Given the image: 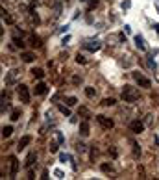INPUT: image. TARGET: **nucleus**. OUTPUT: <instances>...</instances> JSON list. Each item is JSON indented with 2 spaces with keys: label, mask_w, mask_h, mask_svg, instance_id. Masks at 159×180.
<instances>
[{
  "label": "nucleus",
  "mask_w": 159,
  "mask_h": 180,
  "mask_svg": "<svg viewBox=\"0 0 159 180\" xmlns=\"http://www.w3.org/2000/svg\"><path fill=\"white\" fill-rule=\"evenodd\" d=\"M76 104H78V99H76V97H69V99H67V106H76Z\"/></svg>",
  "instance_id": "nucleus-31"
},
{
  "label": "nucleus",
  "mask_w": 159,
  "mask_h": 180,
  "mask_svg": "<svg viewBox=\"0 0 159 180\" xmlns=\"http://www.w3.org/2000/svg\"><path fill=\"white\" fill-rule=\"evenodd\" d=\"M2 19L6 20V22H8V24H13V17H9V15H4V17H2Z\"/></svg>",
  "instance_id": "nucleus-38"
},
{
  "label": "nucleus",
  "mask_w": 159,
  "mask_h": 180,
  "mask_svg": "<svg viewBox=\"0 0 159 180\" xmlns=\"http://www.w3.org/2000/svg\"><path fill=\"white\" fill-rule=\"evenodd\" d=\"M9 178H15L17 177V171H19V160L17 156H9Z\"/></svg>",
  "instance_id": "nucleus-6"
},
{
  "label": "nucleus",
  "mask_w": 159,
  "mask_h": 180,
  "mask_svg": "<svg viewBox=\"0 0 159 180\" xmlns=\"http://www.w3.org/2000/svg\"><path fill=\"white\" fill-rule=\"evenodd\" d=\"M130 130H131L133 134H141V132H144V123L139 121V119L131 121V123H130Z\"/></svg>",
  "instance_id": "nucleus-7"
},
{
  "label": "nucleus",
  "mask_w": 159,
  "mask_h": 180,
  "mask_svg": "<svg viewBox=\"0 0 159 180\" xmlns=\"http://www.w3.org/2000/svg\"><path fill=\"white\" fill-rule=\"evenodd\" d=\"M83 48L85 50H89V52H96V50H100L102 48V43H100L98 39H87L85 43H83Z\"/></svg>",
  "instance_id": "nucleus-5"
},
{
  "label": "nucleus",
  "mask_w": 159,
  "mask_h": 180,
  "mask_svg": "<svg viewBox=\"0 0 159 180\" xmlns=\"http://www.w3.org/2000/svg\"><path fill=\"white\" fill-rule=\"evenodd\" d=\"M122 100L124 102H137L139 100V91L135 89V87H131V85H124V89H122Z\"/></svg>",
  "instance_id": "nucleus-1"
},
{
  "label": "nucleus",
  "mask_w": 159,
  "mask_h": 180,
  "mask_svg": "<svg viewBox=\"0 0 159 180\" xmlns=\"http://www.w3.org/2000/svg\"><path fill=\"white\" fill-rule=\"evenodd\" d=\"M17 73H19V71H11V73H9V74L6 76V84H8V85L15 82V78H17Z\"/></svg>",
  "instance_id": "nucleus-18"
},
{
  "label": "nucleus",
  "mask_w": 159,
  "mask_h": 180,
  "mask_svg": "<svg viewBox=\"0 0 159 180\" xmlns=\"http://www.w3.org/2000/svg\"><path fill=\"white\" fill-rule=\"evenodd\" d=\"M20 58H22V61L30 63V61L35 60V54H33V52H20Z\"/></svg>",
  "instance_id": "nucleus-14"
},
{
  "label": "nucleus",
  "mask_w": 159,
  "mask_h": 180,
  "mask_svg": "<svg viewBox=\"0 0 159 180\" xmlns=\"http://www.w3.org/2000/svg\"><path fill=\"white\" fill-rule=\"evenodd\" d=\"M109 154H111L113 158H117V154H119V152H117V149H115V147H109Z\"/></svg>",
  "instance_id": "nucleus-36"
},
{
  "label": "nucleus",
  "mask_w": 159,
  "mask_h": 180,
  "mask_svg": "<svg viewBox=\"0 0 159 180\" xmlns=\"http://www.w3.org/2000/svg\"><path fill=\"white\" fill-rule=\"evenodd\" d=\"M120 8H122V9H130V8H131V0H122Z\"/></svg>",
  "instance_id": "nucleus-32"
},
{
  "label": "nucleus",
  "mask_w": 159,
  "mask_h": 180,
  "mask_svg": "<svg viewBox=\"0 0 159 180\" xmlns=\"http://www.w3.org/2000/svg\"><path fill=\"white\" fill-rule=\"evenodd\" d=\"M30 20H32V22H33V24H39V22H41L39 15H37V13H35V11H32V13H30Z\"/></svg>",
  "instance_id": "nucleus-26"
},
{
  "label": "nucleus",
  "mask_w": 159,
  "mask_h": 180,
  "mask_svg": "<svg viewBox=\"0 0 159 180\" xmlns=\"http://www.w3.org/2000/svg\"><path fill=\"white\" fill-rule=\"evenodd\" d=\"M30 8H32V11L37 8V0H30Z\"/></svg>",
  "instance_id": "nucleus-39"
},
{
  "label": "nucleus",
  "mask_w": 159,
  "mask_h": 180,
  "mask_svg": "<svg viewBox=\"0 0 159 180\" xmlns=\"http://www.w3.org/2000/svg\"><path fill=\"white\" fill-rule=\"evenodd\" d=\"M76 61H78V63H81V65H83V63H87L85 56H83V54H80V52H78V56H76Z\"/></svg>",
  "instance_id": "nucleus-33"
},
{
  "label": "nucleus",
  "mask_w": 159,
  "mask_h": 180,
  "mask_svg": "<svg viewBox=\"0 0 159 180\" xmlns=\"http://www.w3.org/2000/svg\"><path fill=\"white\" fill-rule=\"evenodd\" d=\"M133 41H135V46H137L139 50H146V45H144L142 35H135V37H133Z\"/></svg>",
  "instance_id": "nucleus-12"
},
{
  "label": "nucleus",
  "mask_w": 159,
  "mask_h": 180,
  "mask_svg": "<svg viewBox=\"0 0 159 180\" xmlns=\"http://www.w3.org/2000/svg\"><path fill=\"white\" fill-rule=\"evenodd\" d=\"M58 110H59L65 117H70V108H69V106H63V104H59V106H58Z\"/></svg>",
  "instance_id": "nucleus-20"
},
{
  "label": "nucleus",
  "mask_w": 159,
  "mask_h": 180,
  "mask_svg": "<svg viewBox=\"0 0 159 180\" xmlns=\"http://www.w3.org/2000/svg\"><path fill=\"white\" fill-rule=\"evenodd\" d=\"M78 113H80V115H83L85 119H89V117H91V112H89V110H87L85 106H81V108H80V110H78Z\"/></svg>",
  "instance_id": "nucleus-21"
},
{
  "label": "nucleus",
  "mask_w": 159,
  "mask_h": 180,
  "mask_svg": "<svg viewBox=\"0 0 159 180\" xmlns=\"http://www.w3.org/2000/svg\"><path fill=\"white\" fill-rule=\"evenodd\" d=\"M154 28H156V32L159 34V22H156V24H154Z\"/></svg>",
  "instance_id": "nucleus-45"
},
{
  "label": "nucleus",
  "mask_w": 159,
  "mask_h": 180,
  "mask_svg": "<svg viewBox=\"0 0 159 180\" xmlns=\"http://www.w3.org/2000/svg\"><path fill=\"white\" fill-rule=\"evenodd\" d=\"M46 89H48V87H46V84L39 82V84L35 85V89H33V91H35V95H44V93H46Z\"/></svg>",
  "instance_id": "nucleus-15"
},
{
  "label": "nucleus",
  "mask_w": 159,
  "mask_h": 180,
  "mask_svg": "<svg viewBox=\"0 0 159 180\" xmlns=\"http://www.w3.org/2000/svg\"><path fill=\"white\" fill-rule=\"evenodd\" d=\"M56 139L59 141V143H65V136H63L61 132H56Z\"/></svg>",
  "instance_id": "nucleus-34"
},
{
  "label": "nucleus",
  "mask_w": 159,
  "mask_h": 180,
  "mask_svg": "<svg viewBox=\"0 0 159 180\" xmlns=\"http://www.w3.org/2000/svg\"><path fill=\"white\" fill-rule=\"evenodd\" d=\"M80 134H81L83 138H87V136H89V123H87V119L80 124Z\"/></svg>",
  "instance_id": "nucleus-11"
},
{
  "label": "nucleus",
  "mask_w": 159,
  "mask_h": 180,
  "mask_svg": "<svg viewBox=\"0 0 159 180\" xmlns=\"http://www.w3.org/2000/svg\"><path fill=\"white\" fill-rule=\"evenodd\" d=\"M11 134H13V126H4V128H2V138H4V139L9 138Z\"/></svg>",
  "instance_id": "nucleus-19"
},
{
  "label": "nucleus",
  "mask_w": 159,
  "mask_h": 180,
  "mask_svg": "<svg viewBox=\"0 0 159 180\" xmlns=\"http://www.w3.org/2000/svg\"><path fill=\"white\" fill-rule=\"evenodd\" d=\"M100 169H102L104 173H111V171H113V165H111V163H102Z\"/></svg>",
  "instance_id": "nucleus-25"
},
{
  "label": "nucleus",
  "mask_w": 159,
  "mask_h": 180,
  "mask_svg": "<svg viewBox=\"0 0 159 180\" xmlns=\"http://www.w3.org/2000/svg\"><path fill=\"white\" fill-rule=\"evenodd\" d=\"M13 43H15V46H19V48H24V41H22V39H19L17 35L13 37Z\"/></svg>",
  "instance_id": "nucleus-30"
},
{
  "label": "nucleus",
  "mask_w": 159,
  "mask_h": 180,
  "mask_svg": "<svg viewBox=\"0 0 159 180\" xmlns=\"http://www.w3.org/2000/svg\"><path fill=\"white\" fill-rule=\"evenodd\" d=\"M85 95H87L89 99H93V97L96 95V91H95V87H85Z\"/></svg>",
  "instance_id": "nucleus-27"
},
{
  "label": "nucleus",
  "mask_w": 159,
  "mask_h": 180,
  "mask_svg": "<svg viewBox=\"0 0 159 180\" xmlns=\"http://www.w3.org/2000/svg\"><path fill=\"white\" fill-rule=\"evenodd\" d=\"M30 43H32V46H35V48H41V46H43V41H41L39 35H30Z\"/></svg>",
  "instance_id": "nucleus-13"
},
{
  "label": "nucleus",
  "mask_w": 159,
  "mask_h": 180,
  "mask_svg": "<svg viewBox=\"0 0 159 180\" xmlns=\"http://www.w3.org/2000/svg\"><path fill=\"white\" fill-rule=\"evenodd\" d=\"M30 73H32V74H33V78H44V71H43V69H39V67H35V69H32V71H30Z\"/></svg>",
  "instance_id": "nucleus-16"
},
{
  "label": "nucleus",
  "mask_w": 159,
  "mask_h": 180,
  "mask_svg": "<svg viewBox=\"0 0 159 180\" xmlns=\"http://www.w3.org/2000/svg\"><path fill=\"white\" fill-rule=\"evenodd\" d=\"M52 9H54V19H58L63 11V2L61 0H54L52 2Z\"/></svg>",
  "instance_id": "nucleus-8"
},
{
  "label": "nucleus",
  "mask_w": 159,
  "mask_h": 180,
  "mask_svg": "<svg viewBox=\"0 0 159 180\" xmlns=\"http://www.w3.org/2000/svg\"><path fill=\"white\" fill-rule=\"evenodd\" d=\"M154 141H156V145L159 147V138H157V136H154Z\"/></svg>",
  "instance_id": "nucleus-46"
},
{
  "label": "nucleus",
  "mask_w": 159,
  "mask_h": 180,
  "mask_svg": "<svg viewBox=\"0 0 159 180\" xmlns=\"http://www.w3.org/2000/svg\"><path fill=\"white\" fill-rule=\"evenodd\" d=\"M76 149H78V152H85V150H87V147H85L83 143H78V145H76Z\"/></svg>",
  "instance_id": "nucleus-35"
},
{
  "label": "nucleus",
  "mask_w": 159,
  "mask_h": 180,
  "mask_svg": "<svg viewBox=\"0 0 159 180\" xmlns=\"http://www.w3.org/2000/svg\"><path fill=\"white\" fill-rule=\"evenodd\" d=\"M81 2H85V0H81Z\"/></svg>",
  "instance_id": "nucleus-48"
},
{
  "label": "nucleus",
  "mask_w": 159,
  "mask_h": 180,
  "mask_svg": "<svg viewBox=\"0 0 159 180\" xmlns=\"http://www.w3.org/2000/svg\"><path fill=\"white\" fill-rule=\"evenodd\" d=\"M96 123H98L104 130H111V128L115 126L113 119H109V117H105V115H96Z\"/></svg>",
  "instance_id": "nucleus-4"
},
{
  "label": "nucleus",
  "mask_w": 159,
  "mask_h": 180,
  "mask_svg": "<svg viewBox=\"0 0 159 180\" xmlns=\"http://www.w3.org/2000/svg\"><path fill=\"white\" fill-rule=\"evenodd\" d=\"M72 82H74V84H80V82H81V78H78V76H74V78H72Z\"/></svg>",
  "instance_id": "nucleus-44"
},
{
  "label": "nucleus",
  "mask_w": 159,
  "mask_h": 180,
  "mask_svg": "<svg viewBox=\"0 0 159 180\" xmlns=\"http://www.w3.org/2000/svg\"><path fill=\"white\" fill-rule=\"evenodd\" d=\"M41 178H43V180L48 178V171H43V173H41Z\"/></svg>",
  "instance_id": "nucleus-41"
},
{
  "label": "nucleus",
  "mask_w": 159,
  "mask_h": 180,
  "mask_svg": "<svg viewBox=\"0 0 159 180\" xmlns=\"http://www.w3.org/2000/svg\"><path fill=\"white\" fill-rule=\"evenodd\" d=\"M146 65H148V69L157 71V63L154 61V56H148V58H146Z\"/></svg>",
  "instance_id": "nucleus-17"
},
{
  "label": "nucleus",
  "mask_w": 159,
  "mask_h": 180,
  "mask_svg": "<svg viewBox=\"0 0 159 180\" xmlns=\"http://www.w3.org/2000/svg\"><path fill=\"white\" fill-rule=\"evenodd\" d=\"M59 161H61V163L72 161V156H70V154H65V152H61V154H59Z\"/></svg>",
  "instance_id": "nucleus-22"
},
{
  "label": "nucleus",
  "mask_w": 159,
  "mask_h": 180,
  "mask_svg": "<svg viewBox=\"0 0 159 180\" xmlns=\"http://www.w3.org/2000/svg\"><path fill=\"white\" fill-rule=\"evenodd\" d=\"M54 175H56L58 178H65V175H63V171H59V169H56V171H54Z\"/></svg>",
  "instance_id": "nucleus-37"
},
{
  "label": "nucleus",
  "mask_w": 159,
  "mask_h": 180,
  "mask_svg": "<svg viewBox=\"0 0 159 180\" xmlns=\"http://www.w3.org/2000/svg\"><path fill=\"white\" fill-rule=\"evenodd\" d=\"M124 32H126V34H130V32H131V26H130V24H126V26H124Z\"/></svg>",
  "instance_id": "nucleus-42"
},
{
  "label": "nucleus",
  "mask_w": 159,
  "mask_h": 180,
  "mask_svg": "<svg viewBox=\"0 0 159 180\" xmlns=\"http://www.w3.org/2000/svg\"><path fill=\"white\" fill-rule=\"evenodd\" d=\"M9 119H11V121H19V119H20V110H13Z\"/></svg>",
  "instance_id": "nucleus-29"
},
{
  "label": "nucleus",
  "mask_w": 159,
  "mask_h": 180,
  "mask_svg": "<svg viewBox=\"0 0 159 180\" xmlns=\"http://www.w3.org/2000/svg\"><path fill=\"white\" fill-rule=\"evenodd\" d=\"M59 141H50V147H48V149H50V152H58V149H59Z\"/></svg>",
  "instance_id": "nucleus-24"
},
{
  "label": "nucleus",
  "mask_w": 159,
  "mask_h": 180,
  "mask_svg": "<svg viewBox=\"0 0 159 180\" xmlns=\"http://www.w3.org/2000/svg\"><path fill=\"white\" fill-rule=\"evenodd\" d=\"M69 41H70V37H69V35H65V37H63V41H61V43H63V45H67V43H69Z\"/></svg>",
  "instance_id": "nucleus-43"
},
{
  "label": "nucleus",
  "mask_w": 159,
  "mask_h": 180,
  "mask_svg": "<svg viewBox=\"0 0 159 180\" xmlns=\"http://www.w3.org/2000/svg\"><path fill=\"white\" fill-rule=\"evenodd\" d=\"M35 160H37V154H35V152H30V154L26 156V160H24V165H26V167H32V165L35 163Z\"/></svg>",
  "instance_id": "nucleus-10"
},
{
  "label": "nucleus",
  "mask_w": 159,
  "mask_h": 180,
  "mask_svg": "<svg viewBox=\"0 0 159 180\" xmlns=\"http://www.w3.org/2000/svg\"><path fill=\"white\" fill-rule=\"evenodd\" d=\"M67 30H69V24H65V26H61V28H59V34H65Z\"/></svg>",
  "instance_id": "nucleus-40"
},
{
  "label": "nucleus",
  "mask_w": 159,
  "mask_h": 180,
  "mask_svg": "<svg viewBox=\"0 0 159 180\" xmlns=\"http://www.w3.org/2000/svg\"><path fill=\"white\" fill-rule=\"evenodd\" d=\"M131 147H133V156H135V158H139V156H141V147L135 143V141H131Z\"/></svg>",
  "instance_id": "nucleus-23"
},
{
  "label": "nucleus",
  "mask_w": 159,
  "mask_h": 180,
  "mask_svg": "<svg viewBox=\"0 0 159 180\" xmlns=\"http://www.w3.org/2000/svg\"><path fill=\"white\" fill-rule=\"evenodd\" d=\"M17 93H19V99H20V102H24V104H30V100H32V97H30V91H28V85H24V84H19V85H17Z\"/></svg>",
  "instance_id": "nucleus-2"
},
{
  "label": "nucleus",
  "mask_w": 159,
  "mask_h": 180,
  "mask_svg": "<svg viewBox=\"0 0 159 180\" xmlns=\"http://www.w3.org/2000/svg\"><path fill=\"white\" fill-rule=\"evenodd\" d=\"M115 102H117V100L113 99V97H109V99H104V100H102V106H113Z\"/></svg>",
  "instance_id": "nucleus-28"
},
{
  "label": "nucleus",
  "mask_w": 159,
  "mask_h": 180,
  "mask_svg": "<svg viewBox=\"0 0 159 180\" xmlns=\"http://www.w3.org/2000/svg\"><path fill=\"white\" fill-rule=\"evenodd\" d=\"M157 11H159V4H157Z\"/></svg>",
  "instance_id": "nucleus-47"
},
{
  "label": "nucleus",
  "mask_w": 159,
  "mask_h": 180,
  "mask_svg": "<svg viewBox=\"0 0 159 180\" xmlns=\"http://www.w3.org/2000/svg\"><path fill=\"white\" fill-rule=\"evenodd\" d=\"M30 141H32V138H30V136H22V138H20V141L17 143V150H22V149H26V147L30 145Z\"/></svg>",
  "instance_id": "nucleus-9"
},
{
  "label": "nucleus",
  "mask_w": 159,
  "mask_h": 180,
  "mask_svg": "<svg viewBox=\"0 0 159 180\" xmlns=\"http://www.w3.org/2000/svg\"><path fill=\"white\" fill-rule=\"evenodd\" d=\"M133 80L139 84V87H146V89H148V87H152L150 78H146V76H144L142 73H139V71H135V73H133Z\"/></svg>",
  "instance_id": "nucleus-3"
}]
</instances>
